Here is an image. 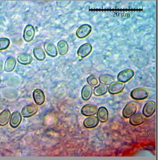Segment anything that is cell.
Masks as SVG:
<instances>
[{"label":"cell","instance_id":"1","mask_svg":"<svg viewBox=\"0 0 158 160\" xmlns=\"http://www.w3.org/2000/svg\"><path fill=\"white\" fill-rule=\"evenodd\" d=\"M135 75V72L133 69L128 68L124 69L119 72L117 78L119 82L126 83L129 81Z\"/></svg>","mask_w":158,"mask_h":160},{"label":"cell","instance_id":"2","mask_svg":"<svg viewBox=\"0 0 158 160\" xmlns=\"http://www.w3.org/2000/svg\"><path fill=\"white\" fill-rule=\"evenodd\" d=\"M148 96V92L143 88H136L130 92V97L135 100H143Z\"/></svg>","mask_w":158,"mask_h":160},{"label":"cell","instance_id":"3","mask_svg":"<svg viewBox=\"0 0 158 160\" xmlns=\"http://www.w3.org/2000/svg\"><path fill=\"white\" fill-rule=\"evenodd\" d=\"M38 107L34 104H31L25 106L22 110L21 114L25 118H28L37 113L38 112Z\"/></svg>","mask_w":158,"mask_h":160},{"label":"cell","instance_id":"4","mask_svg":"<svg viewBox=\"0 0 158 160\" xmlns=\"http://www.w3.org/2000/svg\"><path fill=\"white\" fill-rule=\"evenodd\" d=\"M156 109V104L153 101H149L145 103L143 108L142 114L146 118L151 117L155 113Z\"/></svg>","mask_w":158,"mask_h":160},{"label":"cell","instance_id":"5","mask_svg":"<svg viewBox=\"0 0 158 160\" xmlns=\"http://www.w3.org/2000/svg\"><path fill=\"white\" fill-rule=\"evenodd\" d=\"M137 111V104L135 102H130L127 103L122 112L123 116L126 119L130 118L133 114L136 113Z\"/></svg>","mask_w":158,"mask_h":160},{"label":"cell","instance_id":"6","mask_svg":"<svg viewBox=\"0 0 158 160\" xmlns=\"http://www.w3.org/2000/svg\"><path fill=\"white\" fill-rule=\"evenodd\" d=\"M92 31V27L90 24H84L80 26L76 31V36L79 39H84L90 34Z\"/></svg>","mask_w":158,"mask_h":160},{"label":"cell","instance_id":"7","mask_svg":"<svg viewBox=\"0 0 158 160\" xmlns=\"http://www.w3.org/2000/svg\"><path fill=\"white\" fill-rule=\"evenodd\" d=\"M125 84L119 81H114L108 87V91L110 94H118L124 90Z\"/></svg>","mask_w":158,"mask_h":160},{"label":"cell","instance_id":"8","mask_svg":"<svg viewBox=\"0 0 158 160\" xmlns=\"http://www.w3.org/2000/svg\"><path fill=\"white\" fill-rule=\"evenodd\" d=\"M36 30L34 27L31 25H27L24 29L23 39L26 42H30L34 39Z\"/></svg>","mask_w":158,"mask_h":160},{"label":"cell","instance_id":"9","mask_svg":"<svg viewBox=\"0 0 158 160\" xmlns=\"http://www.w3.org/2000/svg\"><path fill=\"white\" fill-rule=\"evenodd\" d=\"M92 51V46L90 43H85L80 46L77 51V55L79 57L84 58L88 56Z\"/></svg>","mask_w":158,"mask_h":160},{"label":"cell","instance_id":"10","mask_svg":"<svg viewBox=\"0 0 158 160\" xmlns=\"http://www.w3.org/2000/svg\"><path fill=\"white\" fill-rule=\"evenodd\" d=\"M33 98L35 103L38 106L42 105L45 102V93L40 88H36L33 91Z\"/></svg>","mask_w":158,"mask_h":160},{"label":"cell","instance_id":"11","mask_svg":"<svg viewBox=\"0 0 158 160\" xmlns=\"http://www.w3.org/2000/svg\"><path fill=\"white\" fill-rule=\"evenodd\" d=\"M22 120V116L21 113L18 111L14 112L10 118V125L12 128H17L19 126Z\"/></svg>","mask_w":158,"mask_h":160},{"label":"cell","instance_id":"12","mask_svg":"<svg viewBox=\"0 0 158 160\" xmlns=\"http://www.w3.org/2000/svg\"><path fill=\"white\" fill-rule=\"evenodd\" d=\"M98 108L96 105L86 104L82 107L81 110V112L82 115L85 116H91L96 114Z\"/></svg>","mask_w":158,"mask_h":160},{"label":"cell","instance_id":"13","mask_svg":"<svg viewBox=\"0 0 158 160\" xmlns=\"http://www.w3.org/2000/svg\"><path fill=\"white\" fill-rule=\"evenodd\" d=\"M44 49L46 53L49 57L55 58L57 56L58 52H57V47L51 42H46L44 44Z\"/></svg>","mask_w":158,"mask_h":160},{"label":"cell","instance_id":"14","mask_svg":"<svg viewBox=\"0 0 158 160\" xmlns=\"http://www.w3.org/2000/svg\"><path fill=\"white\" fill-rule=\"evenodd\" d=\"M146 120V118L141 113H135L129 119V123L132 126H139L141 125Z\"/></svg>","mask_w":158,"mask_h":160},{"label":"cell","instance_id":"15","mask_svg":"<svg viewBox=\"0 0 158 160\" xmlns=\"http://www.w3.org/2000/svg\"><path fill=\"white\" fill-rule=\"evenodd\" d=\"M99 120L96 116H91L86 118L85 120H84L83 125L85 128L87 129H92L94 128L98 125Z\"/></svg>","mask_w":158,"mask_h":160},{"label":"cell","instance_id":"16","mask_svg":"<svg viewBox=\"0 0 158 160\" xmlns=\"http://www.w3.org/2000/svg\"><path fill=\"white\" fill-rule=\"evenodd\" d=\"M108 115L109 114L108 109L104 106L99 108L97 110L96 118H98L99 122H101L102 123L106 122L108 119Z\"/></svg>","mask_w":158,"mask_h":160},{"label":"cell","instance_id":"17","mask_svg":"<svg viewBox=\"0 0 158 160\" xmlns=\"http://www.w3.org/2000/svg\"><path fill=\"white\" fill-rule=\"evenodd\" d=\"M17 61L23 65H28L32 62L33 57L32 56L27 53H23L17 56Z\"/></svg>","mask_w":158,"mask_h":160},{"label":"cell","instance_id":"18","mask_svg":"<svg viewBox=\"0 0 158 160\" xmlns=\"http://www.w3.org/2000/svg\"><path fill=\"white\" fill-rule=\"evenodd\" d=\"M17 63V61L16 58L13 57H9L7 58L5 62L4 71L7 72H12L16 68Z\"/></svg>","mask_w":158,"mask_h":160},{"label":"cell","instance_id":"19","mask_svg":"<svg viewBox=\"0 0 158 160\" xmlns=\"http://www.w3.org/2000/svg\"><path fill=\"white\" fill-rule=\"evenodd\" d=\"M11 112L8 109L4 110L0 113V126L7 125L10 120Z\"/></svg>","mask_w":158,"mask_h":160},{"label":"cell","instance_id":"20","mask_svg":"<svg viewBox=\"0 0 158 160\" xmlns=\"http://www.w3.org/2000/svg\"><path fill=\"white\" fill-rule=\"evenodd\" d=\"M93 93V88L92 86L85 85L84 86L81 90V97L82 100L87 101L90 100Z\"/></svg>","mask_w":158,"mask_h":160},{"label":"cell","instance_id":"21","mask_svg":"<svg viewBox=\"0 0 158 160\" xmlns=\"http://www.w3.org/2000/svg\"><path fill=\"white\" fill-rule=\"evenodd\" d=\"M33 53L35 58L39 61H43L46 59L45 52L44 51L42 48L40 46L34 47Z\"/></svg>","mask_w":158,"mask_h":160},{"label":"cell","instance_id":"22","mask_svg":"<svg viewBox=\"0 0 158 160\" xmlns=\"http://www.w3.org/2000/svg\"><path fill=\"white\" fill-rule=\"evenodd\" d=\"M57 51L59 52V53L62 55L64 56L68 53L69 51V45L67 42L65 40H61L59 41V42L57 44Z\"/></svg>","mask_w":158,"mask_h":160},{"label":"cell","instance_id":"23","mask_svg":"<svg viewBox=\"0 0 158 160\" xmlns=\"http://www.w3.org/2000/svg\"><path fill=\"white\" fill-rule=\"evenodd\" d=\"M108 92V86L103 84H98L93 89V93L96 97H100L106 94Z\"/></svg>","mask_w":158,"mask_h":160},{"label":"cell","instance_id":"24","mask_svg":"<svg viewBox=\"0 0 158 160\" xmlns=\"http://www.w3.org/2000/svg\"><path fill=\"white\" fill-rule=\"evenodd\" d=\"M98 80L101 84L108 85V84H111V83H113V82H114L115 78H114V77L112 75L102 74L100 75Z\"/></svg>","mask_w":158,"mask_h":160},{"label":"cell","instance_id":"25","mask_svg":"<svg viewBox=\"0 0 158 160\" xmlns=\"http://www.w3.org/2000/svg\"><path fill=\"white\" fill-rule=\"evenodd\" d=\"M10 45V40L6 38H0V51L6 50Z\"/></svg>","mask_w":158,"mask_h":160},{"label":"cell","instance_id":"26","mask_svg":"<svg viewBox=\"0 0 158 160\" xmlns=\"http://www.w3.org/2000/svg\"><path fill=\"white\" fill-rule=\"evenodd\" d=\"M86 81L88 84V85L92 86H96L98 83V81L96 78V76H95L94 75H90L89 77H87L86 78Z\"/></svg>","mask_w":158,"mask_h":160},{"label":"cell","instance_id":"27","mask_svg":"<svg viewBox=\"0 0 158 160\" xmlns=\"http://www.w3.org/2000/svg\"><path fill=\"white\" fill-rule=\"evenodd\" d=\"M3 65H4V62L2 60H0V71L2 70L3 69Z\"/></svg>","mask_w":158,"mask_h":160},{"label":"cell","instance_id":"28","mask_svg":"<svg viewBox=\"0 0 158 160\" xmlns=\"http://www.w3.org/2000/svg\"><path fill=\"white\" fill-rule=\"evenodd\" d=\"M1 77H0V84H1Z\"/></svg>","mask_w":158,"mask_h":160}]
</instances>
